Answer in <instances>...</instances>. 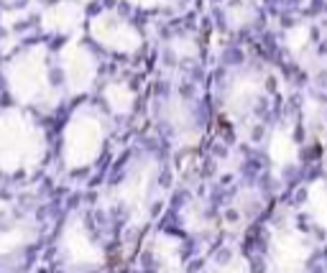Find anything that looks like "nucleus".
Wrapping results in <instances>:
<instances>
[{"mask_svg":"<svg viewBox=\"0 0 327 273\" xmlns=\"http://www.w3.org/2000/svg\"><path fill=\"white\" fill-rule=\"evenodd\" d=\"M92 36L102 43V46L128 54V51H136L141 46V36L133 28V23L123 20L115 13H102L92 20Z\"/></svg>","mask_w":327,"mask_h":273,"instance_id":"obj_1","label":"nucleus"},{"mask_svg":"<svg viewBox=\"0 0 327 273\" xmlns=\"http://www.w3.org/2000/svg\"><path fill=\"white\" fill-rule=\"evenodd\" d=\"M8 82L13 87V92L23 100H31L36 97L43 84H46V66H43V59H41V51H26L20 54L10 72H8Z\"/></svg>","mask_w":327,"mask_h":273,"instance_id":"obj_2","label":"nucleus"},{"mask_svg":"<svg viewBox=\"0 0 327 273\" xmlns=\"http://www.w3.org/2000/svg\"><path fill=\"white\" fill-rule=\"evenodd\" d=\"M64 64H67V77H69V84H79L84 87V82H90L95 77V59L92 54H87L84 49L74 46L64 54Z\"/></svg>","mask_w":327,"mask_h":273,"instance_id":"obj_3","label":"nucleus"}]
</instances>
